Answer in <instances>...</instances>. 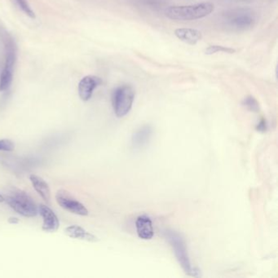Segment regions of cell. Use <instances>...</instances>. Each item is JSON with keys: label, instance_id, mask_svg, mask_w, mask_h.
Returning a JSON list of instances; mask_svg holds the SVG:
<instances>
[{"label": "cell", "instance_id": "obj_1", "mask_svg": "<svg viewBox=\"0 0 278 278\" xmlns=\"http://www.w3.org/2000/svg\"><path fill=\"white\" fill-rule=\"evenodd\" d=\"M213 11V4L202 3L188 6L169 7L165 11V14L169 19L175 21H193L207 17L210 15Z\"/></svg>", "mask_w": 278, "mask_h": 278}, {"label": "cell", "instance_id": "obj_2", "mask_svg": "<svg viewBox=\"0 0 278 278\" xmlns=\"http://www.w3.org/2000/svg\"><path fill=\"white\" fill-rule=\"evenodd\" d=\"M5 201L11 208L24 217L33 218L38 215V207L35 202L23 190L17 188L9 190L5 197Z\"/></svg>", "mask_w": 278, "mask_h": 278}, {"label": "cell", "instance_id": "obj_3", "mask_svg": "<svg viewBox=\"0 0 278 278\" xmlns=\"http://www.w3.org/2000/svg\"><path fill=\"white\" fill-rule=\"evenodd\" d=\"M165 235H166V238H167L170 244L171 245V247L175 253V257L184 272L189 276H200L199 275L200 271L197 269L196 268H194L190 261L187 247H186V242L183 240V238L178 233L171 231V230H167L165 232Z\"/></svg>", "mask_w": 278, "mask_h": 278}, {"label": "cell", "instance_id": "obj_4", "mask_svg": "<svg viewBox=\"0 0 278 278\" xmlns=\"http://www.w3.org/2000/svg\"><path fill=\"white\" fill-rule=\"evenodd\" d=\"M135 99V91L132 86L123 85L118 86L112 96V104L118 118L126 116L132 108Z\"/></svg>", "mask_w": 278, "mask_h": 278}, {"label": "cell", "instance_id": "obj_5", "mask_svg": "<svg viewBox=\"0 0 278 278\" xmlns=\"http://www.w3.org/2000/svg\"><path fill=\"white\" fill-rule=\"evenodd\" d=\"M17 61V53L13 42H8L6 45V59L5 67L0 74V91H5L10 87L13 80V71Z\"/></svg>", "mask_w": 278, "mask_h": 278}, {"label": "cell", "instance_id": "obj_6", "mask_svg": "<svg viewBox=\"0 0 278 278\" xmlns=\"http://www.w3.org/2000/svg\"><path fill=\"white\" fill-rule=\"evenodd\" d=\"M56 200L61 208L74 214V215L86 216L88 215V211L84 205L73 198L66 190H61L56 194Z\"/></svg>", "mask_w": 278, "mask_h": 278}, {"label": "cell", "instance_id": "obj_7", "mask_svg": "<svg viewBox=\"0 0 278 278\" xmlns=\"http://www.w3.org/2000/svg\"><path fill=\"white\" fill-rule=\"evenodd\" d=\"M102 84V79L95 75L85 76L78 83V96L82 101H88L96 88Z\"/></svg>", "mask_w": 278, "mask_h": 278}, {"label": "cell", "instance_id": "obj_8", "mask_svg": "<svg viewBox=\"0 0 278 278\" xmlns=\"http://www.w3.org/2000/svg\"><path fill=\"white\" fill-rule=\"evenodd\" d=\"M38 213L42 218V231L55 233L59 228L60 222L54 211L46 205L41 204L38 207Z\"/></svg>", "mask_w": 278, "mask_h": 278}, {"label": "cell", "instance_id": "obj_9", "mask_svg": "<svg viewBox=\"0 0 278 278\" xmlns=\"http://www.w3.org/2000/svg\"><path fill=\"white\" fill-rule=\"evenodd\" d=\"M153 127L150 125H145L138 129L131 138V146L135 150H141L147 146L153 135Z\"/></svg>", "mask_w": 278, "mask_h": 278}, {"label": "cell", "instance_id": "obj_10", "mask_svg": "<svg viewBox=\"0 0 278 278\" xmlns=\"http://www.w3.org/2000/svg\"><path fill=\"white\" fill-rule=\"evenodd\" d=\"M135 228L138 237L143 240H150L154 237V231L151 219L147 215H140L135 221Z\"/></svg>", "mask_w": 278, "mask_h": 278}, {"label": "cell", "instance_id": "obj_11", "mask_svg": "<svg viewBox=\"0 0 278 278\" xmlns=\"http://www.w3.org/2000/svg\"><path fill=\"white\" fill-rule=\"evenodd\" d=\"M230 25L238 30H247L255 23V17L252 13L247 11L239 12L233 16L229 20Z\"/></svg>", "mask_w": 278, "mask_h": 278}, {"label": "cell", "instance_id": "obj_12", "mask_svg": "<svg viewBox=\"0 0 278 278\" xmlns=\"http://www.w3.org/2000/svg\"><path fill=\"white\" fill-rule=\"evenodd\" d=\"M65 234L69 238L78 240L86 241L89 243H97L99 239L91 233L87 232L83 227L78 225H71L66 227Z\"/></svg>", "mask_w": 278, "mask_h": 278}, {"label": "cell", "instance_id": "obj_13", "mask_svg": "<svg viewBox=\"0 0 278 278\" xmlns=\"http://www.w3.org/2000/svg\"><path fill=\"white\" fill-rule=\"evenodd\" d=\"M177 38L188 44L195 45L202 39V34L199 30L190 28H179L175 30Z\"/></svg>", "mask_w": 278, "mask_h": 278}, {"label": "cell", "instance_id": "obj_14", "mask_svg": "<svg viewBox=\"0 0 278 278\" xmlns=\"http://www.w3.org/2000/svg\"><path fill=\"white\" fill-rule=\"evenodd\" d=\"M30 180L36 192L38 193V195L45 202L49 203L51 200V190L48 183L40 176L34 175V174L30 175Z\"/></svg>", "mask_w": 278, "mask_h": 278}, {"label": "cell", "instance_id": "obj_15", "mask_svg": "<svg viewBox=\"0 0 278 278\" xmlns=\"http://www.w3.org/2000/svg\"><path fill=\"white\" fill-rule=\"evenodd\" d=\"M205 53L207 55H212L216 53H229V54H233V53H236V50L228 47L219 46V45H212L207 48L205 50Z\"/></svg>", "mask_w": 278, "mask_h": 278}, {"label": "cell", "instance_id": "obj_16", "mask_svg": "<svg viewBox=\"0 0 278 278\" xmlns=\"http://www.w3.org/2000/svg\"><path fill=\"white\" fill-rule=\"evenodd\" d=\"M16 1H17L18 6L20 7V9L23 11V13H25V15H27L31 19L35 18V13H34V11L32 10L26 0H16Z\"/></svg>", "mask_w": 278, "mask_h": 278}, {"label": "cell", "instance_id": "obj_17", "mask_svg": "<svg viewBox=\"0 0 278 278\" xmlns=\"http://www.w3.org/2000/svg\"><path fill=\"white\" fill-rule=\"evenodd\" d=\"M243 104L245 107H247L251 111L258 112L259 110V103L254 97H247V98H245Z\"/></svg>", "mask_w": 278, "mask_h": 278}, {"label": "cell", "instance_id": "obj_18", "mask_svg": "<svg viewBox=\"0 0 278 278\" xmlns=\"http://www.w3.org/2000/svg\"><path fill=\"white\" fill-rule=\"evenodd\" d=\"M15 150V144L11 140H0V151L13 152Z\"/></svg>", "mask_w": 278, "mask_h": 278}, {"label": "cell", "instance_id": "obj_19", "mask_svg": "<svg viewBox=\"0 0 278 278\" xmlns=\"http://www.w3.org/2000/svg\"><path fill=\"white\" fill-rule=\"evenodd\" d=\"M267 126H266V121L264 119H262L257 126V130L259 131H265Z\"/></svg>", "mask_w": 278, "mask_h": 278}, {"label": "cell", "instance_id": "obj_20", "mask_svg": "<svg viewBox=\"0 0 278 278\" xmlns=\"http://www.w3.org/2000/svg\"><path fill=\"white\" fill-rule=\"evenodd\" d=\"M8 221H9V223H11V224H17V223H19V219L17 217H10L9 219H8Z\"/></svg>", "mask_w": 278, "mask_h": 278}, {"label": "cell", "instance_id": "obj_21", "mask_svg": "<svg viewBox=\"0 0 278 278\" xmlns=\"http://www.w3.org/2000/svg\"><path fill=\"white\" fill-rule=\"evenodd\" d=\"M5 201V197L3 196V195H1V194H0V202H3Z\"/></svg>", "mask_w": 278, "mask_h": 278}]
</instances>
